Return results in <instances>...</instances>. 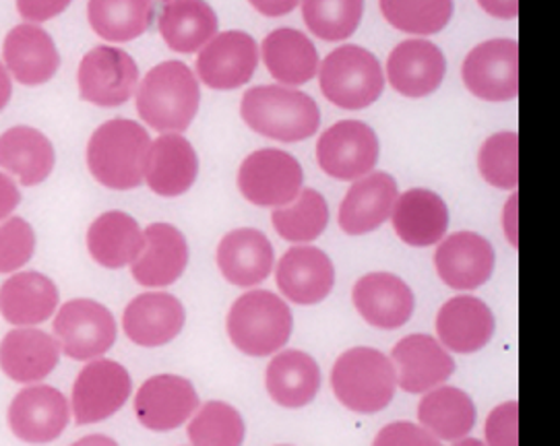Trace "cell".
I'll return each instance as SVG.
<instances>
[{
	"instance_id": "cell-35",
	"label": "cell",
	"mask_w": 560,
	"mask_h": 446,
	"mask_svg": "<svg viewBox=\"0 0 560 446\" xmlns=\"http://www.w3.org/2000/svg\"><path fill=\"white\" fill-rule=\"evenodd\" d=\"M418 420L441 443H457L476 426V406L466 390L441 385L424 392Z\"/></svg>"
},
{
	"instance_id": "cell-22",
	"label": "cell",
	"mask_w": 560,
	"mask_h": 446,
	"mask_svg": "<svg viewBox=\"0 0 560 446\" xmlns=\"http://www.w3.org/2000/svg\"><path fill=\"white\" fill-rule=\"evenodd\" d=\"M447 73L441 48L427 39H406L393 48L387 60V79L393 90L406 97H427L436 92Z\"/></svg>"
},
{
	"instance_id": "cell-36",
	"label": "cell",
	"mask_w": 560,
	"mask_h": 446,
	"mask_svg": "<svg viewBox=\"0 0 560 446\" xmlns=\"http://www.w3.org/2000/svg\"><path fill=\"white\" fill-rule=\"evenodd\" d=\"M143 244V230L125 211H108L88 230L90 255L106 269H122L131 265L141 255Z\"/></svg>"
},
{
	"instance_id": "cell-24",
	"label": "cell",
	"mask_w": 560,
	"mask_h": 446,
	"mask_svg": "<svg viewBox=\"0 0 560 446\" xmlns=\"http://www.w3.org/2000/svg\"><path fill=\"white\" fill-rule=\"evenodd\" d=\"M494 329L492 310L476 296L451 297L436 315V334L447 352H480L490 343Z\"/></svg>"
},
{
	"instance_id": "cell-53",
	"label": "cell",
	"mask_w": 560,
	"mask_h": 446,
	"mask_svg": "<svg viewBox=\"0 0 560 446\" xmlns=\"http://www.w3.org/2000/svg\"><path fill=\"white\" fill-rule=\"evenodd\" d=\"M453 446H486L482 441H478V438H462V441H457V443H453Z\"/></svg>"
},
{
	"instance_id": "cell-15",
	"label": "cell",
	"mask_w": 560,
	"mask_h": 446,
	"mask_svg": "<svg viewBox=\"0 0 560 446\" xmlns=\"http://www.w3.org/2000/svg\"><path fill=\"white\" fill-rule=\"evenodd\" d=\"M199 409L192 383L176 374H158L135 395V415L151 432H170L183 426Z\"/></svg>"
},
{
	"instance_id": "cell-18",
	"label": "cell",
	"mask_w": 560,
	"mask_h": 446,
	"mask_svg": "<svg viewBox=\"0 0 560 446\" xmlns=\"http://www.w3.org/2000/svg\"><path fill=\"white\" fill-rule=\"evenodd\" d=\"M281 296L299 306H313L334 292L336 267L317 246H294L276 267Z\"/></svg>"
},
{
	"instance_id": "cell-41",
	"label": "cell",
	"mask_w": 560,
	"mask_h": 446,
	"mask_svg": "<svg viewBox=\"0 0 560 446\" xmlns=\"http://www.w3.org/2000/svg\"><path fill=\"white\" fill-rule=\"evenodd\" d=\"M364 15V0H302L306 27L325 42L354 36Z\"/></svg>"
},
{
	"instance_id": "cell-29",
	"label": "cell",
	"mask_w": 560,
	"mask_h": 446,
	"mask_svg": "<svg viewBox=\"0 0 560 446\" xmlns=\"http://www.w3.org/2000/svg\"><path fill=\"white\" fill-rule=\"evenodd\" d=\"M60 343L38 329H15L0 341V371L15 383H39L58 366Z\"/></svg>"
},
{
	"instance_id": "cell-10",
	"label": "cell",
	"mask_w": 560,
	"mask_h": 446,
	"mask_svg": "<svg viewBox=\"0 0 560 446\" xmlns=\"http://www.w3.org/2000/svg\"><path fill=\"white\" fill-rule=\"evenodd\" d=\"M129 371L106 357H95L79 372L73 385V415L79 426L97 424L113 418L131 397Z\"/></svg>"
},
{
	"instance_id": "cell-8",
	"label": "cell",
	"mask_w": 560,
	"mask_h": 446,
	"mask_svg": "<svg viewBox=\"0 0 560 446\" xmlns=\"http://www.w3.org/2000/svg\"><path fill=\"white\" fill-rule=\"evenodd\" d=\"M79 93L100 108H116L131 99L139 85V67L116 46H97L83 56L77 71Z\"/></svg>"
},
{
	"instance_id": "cell-5",
	"label": "cell",
	"mask_w": 560,
	"mask_h": 446,
	"mask_svg": "<svg viewBox=\"0 0 560 446\" xmlns=\"http://www.w3.org/2000/svg\"><path fill=\"white\" fill-rule=\"evenodd\" d=\"M331 389L343 408L371 415L392 403L397 374L385 353L374 348H352L337 357Z\"/></svg>"
},
{
	"instance_id": "cell-46",
	"label": "cell",
	"mask_w": 560,
	"mask_h": 446,
	"mask_svg": "<svg viewBox=\"0 0 560 446\" xmlns=\"http://www.w3.org/2000/svg\"><path fill=\"white\" fill-rule=\"evenodd\" d=\"M73 0H18L21 17L30 23H44L67 11Z\"/></svg>"
},
{
	"instance_id": "cell-20",
	"label": "cell",
	"mask_w": 560,
	"mask_h": 446,
	"mask_svg": "<svg viewBox=\"0 0 560 446\" xmlns=\"http://www.w3.org/2000/svg\"><path fill=\"white\" fill-rule=\"evenodd\" d=\"M187 313L183 302L166 292L141 294L129 302L122 329L135 345L162 348L183 333Z\"/></svg>"
},
{
	"instance_id": "cell-7",
	"label": "cell",
	"mask_w": 560,
	"mask_h": 446,
	"mask_svg": "<svg viewBox=\"0 0 560 446\" xmlns=\"http://www.w3.org/2000/svg\"><path fill=\"white\" fill-rule=\"evenodd\" d=\"M304 172L299 160L281 149H259L238 169V188L248 203L285 207L302 190Z\"/></svg>"
},
{
	"instance_id": "cell-11",
	"label": "cell",
	"mask_w": 560,
	"mask_h": 446,
	"mask_svg": "<svg viewBox=\"0 0 560 446\" xmlns=\"http://www.w3.org/2000/svg\"><path fill=\"white\" fill-rule=\"evenodd\" d=\"M462 77L467 92L486 102H509L520 93V44L488 39L464 60Z\"/></svg>"
},
{
	"instance_id": "cell-54",
	"label": "cell",
	"mask_w": 560,
	"mask_h": 446,
	"mask_svg": "<svg viewBox=\"0 0 560 446\" xmlns=\"http://www.w3.org/2000/svg\"><path fill=\"white\" fill-rule=\"evenodd\" d=\"M278 446H290V445H278Z\"/></svg>"
},
{
	"instance_id": "cell-31",
	"label": "cell",
	"mask_w": 560,
	"mask_h": 446,
	"mask_svg": "<svg viewBox=\"0 0 560 446\" xmlns=\"http://www.w3.org/2000/svg\"><path fill=\"white\" fill-rule=\"evenodd\" d=\"M58 306V290L52 279L23 271L0 285V315L18 327L46 322Z\"/></svg>"
},
{
	"instance_id": "cell-47",
	"label": "cell",
	"mask_w": 560,
	"mask_h": 446,
	"mask_svg": "<svg viewBox=\"0 0 560 446\" xmlns=\"http://www.w3.org/2000/svg\"><path fill=\"white\" fill-rule=\"evenodd\" d=\"M21 203V192L13 178L0 172V222L9 220V215L18 209Z\"/></svg>"
},
{
	"instance_id": "cell-38",
	"label": "cell",
	"mask_w": 560,
	"mask_h": 446,
	"mask_svg": "<svg viewBox=\"0 0 560 446\" xmlns=\"http://www.w3.org/2000/svg\"><path fill=\"white\" fill-rule=\"evenodd\" d=\"M271 222L283 240L308 244L327 230L329 207L315 188H302L299 197L271 213Z\"/></svg>"
},
{
	"instance_id": "cell-55",
	"label": "cell",
	"mask_w": 560,
	"mask_h": 446,
	"mask_svg": "<svg viewBox=\"0 0 560 446\" xmlns=\"http://www.w3.org/2000/svg\"><path fill=\"white\" fill-rule=\"evenodd\" d=\"M168 2H172V0H168Z\"/></svg>"
},
{
	"instance_id": "cell-42",
	"label": "cell",
	"mask_w": 560,
	"mask_h": 446,
	"mask_svg": "<svg viewBox=\"0 0 560 446\" xmlns=\"http://www.w3.org/2000/svg\"><path fill=\"white\" fill-rule=\"evenodd\" d=\"M478 167L486 183L494 188L515 190L520 185V137L517 132H497L480 148Z\"/></svg>"
},
{
	"instance_id": "cell-44",
	"label": "cell",
	"mask_w": 560,
	"mask_h": 446,
	"mask_svg": "<svg viewBox=\"0 0 560 446\" xmlns=\"http://www.w3.org/2000/svg\"><path fill=\"white\" fill-rule=\"evenodd\" d=\"M485 434L486 446H520V403L513 399L492 409Z\"/></svg>"
},
{
	"instance_id": "cell-34",
	"label": "cell",
	"mask_w": 560,
	"mask_h": 446,
	"mask_svg": "<svg viewBox=\"0 0 560 446\" xmlns=\"http://www.w3.org/2000/svg\"><path fill=\"white\" fill-rule=\"evenodd\" d=\"M220 21L206 0H172L160 15V34L180 55L199 52L218 36Z\"/></svg>"
},
{
	"instance_id": "cell-19",
	"label": "cell",
	"mask_w": 560,
	"mask_h": 446,
	"mask_svg": "<svg viewBox=\"0 0 560 446\" xmlns=\"http://www.w3.org/2000/svg\"><path fill=\"white\" fill-rule=\"evenodd\" d=\"M358 315L371 327L383 331H395L410 322L416 297L410 285L393 273L376 271L355 281L352 290Z\"/></svg>"
},
{
	"instance_id": "cell-16",
	"label": "cell",
	"mask_w": 560,
	"mask_h": 446,
	"mask_svg": "<svg viewBox=\"0 0 560 446\" xmlns=\"http://www.w3.org/2000/svg\"><path fill=\"white\" fill-rule=\"evenodd\" d=\"M71 409L67 397L48 385L21 390L9 408V426L30 445H48L69 426Z\"/></svg>"
},
{
	"instance_id": "cell-23",
	"label": "cell",
	"mask_w": 560,
	"mask_h": 446,
	"mask_svg": "<svg viewBox=\"0 0 560 446\" xmlns=\"http://www.w3.org/2000/svg\"><path fill=\"white\" fill-rule=\"evenodd\" d=\"M397 197V183L387 172H371L358 178L339 204V227L348 236L371 234L392 218Z\"/></svg>"
},
{
	"instance_id": "cell-25",
	"label": "cell",
	"mask_w": 560,
	"mask_h": 446,
	"mask_svg": "<svg viewBox=\"0 0 560 446\" xmlns=\"http://www.w3.org/2000/svg\"><path fill=\"white\" fill-rule=\"evenodd\" d=\"M2 58L18 83L32 87L48 83L60 67L55 39L36 23H23L7 34Z\"/></svg>"
},
{
	"instance_id": "cell-40",
	"label": "cell",
	"mask_w": 560,
	"mask_h": 446,
	"mask_svg": "<svg viewBox=\"0 0 560 446\" xmlns=\"http://www.w3.org/2000/svg\"><path fill=\"white\" fill-rule=\"evenodd\" d=\"M187 434L192 446H243L246 426L238 409L209 401L192 413Z\"/></svg>"
},
{
	"instance_id": "cell-28",
	"label": "cell",
	"mask_w": 560,
	"mask_h": 446,
	"mask_svg": "<svg viewBox=\"0 0 560 446\" xmlns=\"http://www.w3.org/2000/svg\"><path fill=\"white\" fill-rule=\"evenodd\" d=\"M199 157L190 141L178 132H166L151 141L145 183L160 197H180L195 185Z\"/></svg>"
},
{
	"instance_id": "cell-9",
	"label": "cell",
	"mask_w": 560,
	"mask_h": 446,
	"mask_svg": "<svg viewBox=\"0 0 560 446\" xmlns=\"http://www.w3.org/2000/svg\"><path fill=\"white\" fill-rule=\"evenodd\" d=\"M378 137L360 120H341L320 134L318 167L341 183H354L371 174L378 162Z\"/></svg>"
},
{
	"instance_id": "cell-13",
	"label": "cell",
	"mask_w": 560,
	"mask_h": 446,
	"mask_svg": "<svg viewBox=\"0 0 560 446\" xmlns=\"http://www.w3.org/2000/svg\"><path fill=\"white\" fill-rule=\"evenodd\" d=\"M259 64L255 37L244 32H224L207 42L197 58V74L207 87L230 92L246 85Z\"/></svg>"
},
{
	"instance_id": "cell-51",
	"label": "cell",
	"mask_w": 560,
	"mask_h": 446,
	"mask_svg": "<svg viewBox=\"0 0 560 446\" xmlns=\"http://www.w3.org/2000/svg\"><path fill=\"white\" fill-rule=\"evenodd\" d=\"M11 93H13L11 77H9V71L2 67V62H0V111L7 108V104L11 99Z\"/></svg>"
},
{
	"instance_id": "cell-14",
	"label": "cell",
	"mask_w": 560,
	"mask_h": 446,
	"mask_svg": "<svg viewBox=\"0 0 560 446\" xmlns=\"http://www.w3.org/2000/svg\"><path fill=\"white\" fill-rule=\"evenodd\" d=\"M397 387L410 395H424L445 385L455 372V360L430 334L416 333L397 341L392 350Z\"/></svg>"
},
{
	"instance_id": "cell-17",
	"label": "cell",
	"mask_w": 560,
	"mask_h": 446,
	"mask_svg": "<svg viewBox=\"0 0 560 446\" xmlns=\"http://www.w3.org/2000/svg\"><path fill=\"white\" fill-rule=\"evenodd\" d=\"M497 255L492 244L476 232H457L441 240L434 253L439 278L451 290L471 292L492 278Z\"/></svg>"
},
{
	"instance_id": "cell-26",
	"label": "cell",
	"mask_w": 560,
	"mask_h": 446,
	"mask_svg": "<svg viewBox=\"0 0 560 446\" xmlns=\"http://www.w3.org/2000/svg\"><path fill=\"white\" fill-rule=\"evenodd\" d=\"M389 220L399 240L413 248H429L447 234V203L429 188H410L397 197Z\"/></svg>"
},
{
	"instance_id": "cell-30",
	"label": "cell",
	"mask_w": 560,
	"mask_h": 446,
	"mask_svg": "<svg viewBox=\"0 0 560 446\" xmlns=\"http://www.w3.org/2000/svg\"><path fill=\"white\" fill-rule=\"evenodd\" d=\"M265 389L281 408H306L320 389L317 360L302 350L278 353L265 371Z\"/></svg>"
},
{
	"instance_id": "cell-21",
	"label": "cell",
	"mask_w": 560,
	"mask_h": 446,
	"mask_svg": "<svg viewBox=\"0 0 560 446\" xmlns=\"http://www.w3.org/2000/svg\"><path fill=\"white\" fill-rule=\"evenodd\" d=\"M143 236V250L131 262L135 281L143 287H168L176 283L188 265L185 234L170 223H151Z\"/></svg>"
},
{
	"instance_id": "cell-48",
	"label": "cell",
	"mask_w": 560,
	"mask_h": 446,
	"mask_svg": "<svg viewBox=\"0 0 560 446\" xmlns=\"http://www.w3.org/2000/svg\"><path fill=\"white\" fill-rule=\"evenodd\" d=\"M248 2L265 17H283L300 4V0H248Z\"/></svg>"
},
{
	"instance_id": "cell-45",
	"label": "cell",
	"mask_w": 560,
	"mask_h": 446,
	"mask_svg": "<svg viewBox=\"0 0 560 446\" xmlns=\"http://www.w3.org/2000/svg\"><path fill=\"white\" fill-rule=\"evenodd\" d=\"M373 446H443V443L420 424L393 422L378 430Z\"/></svg>"
},
{
	"instance_id": "cell-2",
	"label": "cell",
	"mask_w": 560,
	"mask_h": 446,
	"mask_svg": "<svg viewBox=\"0 0 560 446\" xmlns=\"http://www.w3.org/2000/svg\"><path fill=\"white\" fill-rule=\"evenodd\" d=\"M151 139L139 122L114 118L95 130L88 145V166L95 180L113 190L143 185Z\"/></svg>"
},
{
	"instance_id": "cell-52",
	"label": "cell",
	"mask_w": 560,
	"mask_h": 446,
	"mask_svg": "<svg viewBox=\"0 0 560 446\" xmlns=\"http://www.w3.org/2000/svg\"><path fill=\"white\" fill-rule=\"evenodd\" d=\"M71 446H120L110 436H104V434H90L81 441H77Z\"/></svg>"
},
{
	"instance_id": "cell-27",
	"label": "cell",
	"mask_w": 560,
	"mask_h": 446,
	"mask_svg": "<svg viewBox=\"0 0 560 446\" xmlns=\"http://www.w3.org/2000/svg\"><path fill=\"white\" fill-rule=\"evenodd\" d=\"M218 267L225 281L238 287H255L273 271V246L255 227H238L228 232L215 253Z\"/></svg>"
},
{
	"instance_id": "cell-6",
	"label": "cell",
	"mask_w": 560,
	"mask_h": 446,
	"mask_svg": "<svg viewBox=\"0 0 560 446\" xmlns=\"http://www.w3.org/2000/svg\"><path fill=\"white\" fill-rule=\"evenodd\" d=\"M323 95L341 110H364L385 90V74L373 52L362 46H339L318 64Z\"/></svg>"
},
{
	"instance_id": "cell-33",
	"label": "cell",
	"mask_w": 560,
	"mask_h": 446,
	"mask_svg": "<svg viewBox=\"0 0 560 446\" xmlns=\"http://www.w3.org/2000/svg\"><path fill=\"white\" fill-rule=\"evenodd\" d=\"M0 167L23 186L42 185L55 169V148L32 127H13L0 134Z\"/></svg>"
},
{
	"instance_id": "cell-4",
	"label": "cell",
	"mask_w": 560,
	"mask_h": 446,
	"mask_svg": "<svg viewBox=\"0 0 560 446\" xmlns=\"http://www.w3.org/2000/svg\"><path fill=\"white\" fill-rule=\"evenodd\" d=\"M225 329L236 350L250 357H265L285 348L294 329V316L278 294L253 290L232 304Z\"/></svg>"
},
{
	"instance_id": "cell-49",
	"label": "cell",
	"mask_w": 560,
	"mask_h": 446,
	"mask_svg": "<svg viewBox=\"0 0 560 446\" xmlns=\"http://www.w3.org/2000/svg\"><path fill=\"white\" fill-rule=\"evenodd\" d=\"M488 15L497 19H515L520 15V0H478Z\"/></svg>"
},
{
	"instance_id": "cell-43",
	"label": "cell",
	"mask_w": 560,
	"mask_h": 446,
	"mask_svg": "<svg viewBox=\"0 0 560 446\" xmlns=\"http://www.w3.org/2000/svg\"><path fill=\"white\" fill-rule=\"evenodd\" d=\"M34 227L21 218L0 223V273H15L34 257Z\"/></svg>"
},
{
	"instance_id": "cell-3",
	"label": "cell",
	"mask_w": 560,
	"mask_h": 446,
	"mask_svg": "<svg viewBox=\"0 0 560 446\" xmlns=\"http://www.w3.org/2000/svg\"><path fill=\"white\" fill-rule=\"evenodd\" d=\"M241 114L248 129L281 143L306 141L320 127L317 102L283 85L248 90L244 93Z\"/></svg>"
},
{
	"instance_id": "cell-37",
	"label": "cell",
	"mask_w": 560,
	"mask_h": 446,
	"mask_svg": "<svg viewBox=\"0 0 560 446\" xmlns=\"http://www.w3.org/2000/svg\"><path fill=\"white\" fill-rule=\"evenodd\" d=\"M88 19L102 39L125 44L150 30L153 4L151 0H90Z\"/></svg>"
},
{
	"instance_id": "cell-12",
	"label": "cell",
	"mask_w": 560,
	"mask_h": 446,
	"mask_svg": "<svg viewBox=\"0 0 560 446\" xmlns=\"http://www.w3.org/2000/svg\"><path fill=\"white\" fill-rule=\"evenodd\" d=\"M55 333L60 350L71 360H95L108 352L116 341L113 313L95 300H71L55 318Z\"/></svg>"
},
{
	"instance_id": "cell-32",
	"label": "cell",
	"mask_w": 560,
	"mask_h": 446,
	"mask_svg": "<svg viewBox=\"0 0 560 446\" xmlns=\"http://www.w3.org/2000/svg\"><path fill=\"white\" fill-rule=\"evenodd\" d=\"M262 60L271 77L290 87H299L315 79L320 64L315 44L292 27H281L265 37Z\"/></svg>"
},
{
	"instance_id": "cell-50",
	"label": "cell",
	"mask_w": 560,
	"mask_h": 446,
	"mask_svg": "<svg viewBox=\"0 0 560 446\" xmlns=\"http://www.w3.org/2000/svg\"><path fill=\"white\" fill-rule=\"evenodd\" d=\"M517 192L513 190V197L509 199V203L504 207V232H506V238L513 244V248H517Z\"/></svg>"
},
{
	"instance_id": "cell-1",
	"label": "cell",
	"mask_w": 560,
	"mask_h": 446,
	"mask_svg": "<svg viewBox=\"0 0 560 446\" xmlns=\"http://www.w3.org/2000/svg\"><path fill=\"white\" fill-rule=\"evenodd\" d=\"M201 106L199 79L180 60H166L143 77L137 90V111L162 134L185 132Z\"/></svg>"
},
{
	"instance_id": "cell-39",
	"label": "cell",
	"mask_w": 560,
	"mask_h": 446,
	"mask_svg": "<svg viewBox=\"0 0 560 446\" xmlns=\"http://www.w3.org/2000/svg\"><path fill=\"white\" fill-rule=\"evenodd\" d=\"M381 13L399 32L432 36L453 17V0H378Z\"/></svg>"
}]
</instances>
